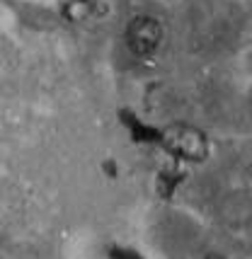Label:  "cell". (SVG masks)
<instances>
[{
  "label": "cell",
  "mask_w": 252,
  "mask_h": 259,
  "mask_svg": "<svg viewBox=\"0 0 252 259\" xmlns=\"http://www.w3.org/2000/svg\"><path fill=\"white\" fill-rule=\"evenodd\" d=\"M162 41V27L153 17H134L126 27V44L134 56H150Z\"/></svg>",
  "instance_id": "2"
},
{
  "label": "cell",
  "mask_w": 252,
  "mask_h": 259,
  "mask_svg": "<svg viewBox=\"0 0 252 259\" xmlns=\"http://www.w3.org/2000/svg\"><path fill=\"white\" fill-rule=\"evenodd\" d=\"M162 143L170 148V153H175L177 158L184 160H201L206 155V136L199 128L187 124H175L170 128H165L162 134Z\"/></svg>",
  "instance_id": "1"
},
{
  "label": "cell",
  "mask_w": 252,
  "mask_h": 259,
  "mask_svg": "<svg viewBox=\"0 0 252 259\" xmlns=\"http://www.w3.org/2000/svg\"><path fill=\"white\" fill-rule=\"evenodd\" d=\"M206 259H226V257H221V254H211V257H206Z\"/></svg>",
  "instance_id": "3"
}]
</instances>
